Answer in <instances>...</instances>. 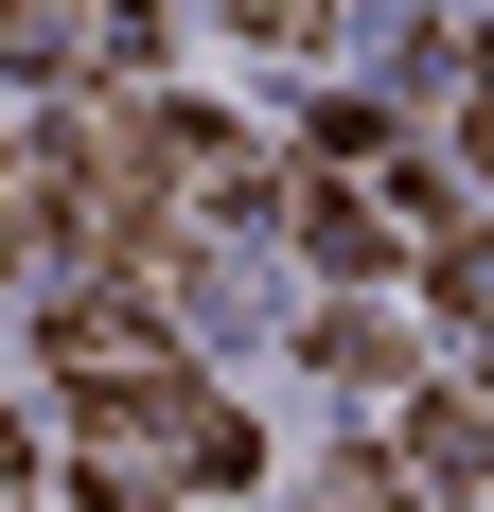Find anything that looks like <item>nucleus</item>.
Here are the masks:
<instances>
[{"mask_svg":"<svg viewBox=\"0 0 494 512\" xmlns=\"http://www.w3.org/2000/svg\"><path fill=\"white\" fill-rule=\"evenodd\" d=\"M212 477H247V424L212 407L195 371H159V389H89V495H106V512L212 495Z\"/></svg>","mask_w":494,"mask_h":512,"instance_id":"f257e3e1","label":"nucleus"},{"mask_svg":"<svg viewBox=\"0 0 494 512\" xmlns=\"http://www.w3.org/2000/svg\"><path fill=\"white\" fill-rule=\"evenodd\" d=\"M0 53H18V71H71V53H89V0H0Z\"/></svg>","mask_w":494,"mask_h":512,"instance_id":"39448f33","label":"nucleus"},{"mask_svg":"<svg viewBox=\"0 0 494 512\" xmlns=\"http://www.w3.org/2000/svg\"><path fill=\"white\" fill-rule=\"evenodd\" d=\"M318 371H336V389H389L406 336H389V318H318Z\"/></svg>","mask_w":494,"mask_h":512,"instance_id":"423d86ee","label":"nucleus"},{"mask_svg":"<svg viewBox=\"0 0 494 512\" xmlns=\"http://www.w3.org/2000/svg\"><path fill=\"white\" fill-rule=\"evenodd\" d=\"M0 477H18V424H0Z\"/></svg>","mask_w":494,"mask_h":512,"instance_id":"0eeeda50","label":"nucleus"},{"mask_svg":"<svg viewBox=\"0 0 494 512\" xmlns=\"http://www.w3.org/2000/svg\"><path fill=\"white\" fill-rule=\"evenodd\" d=\"M353 512H406V495H353Z\"/></svg>","mask_w":494,"mask_h":512,"instance_id":"6e6552de","label":"nucleus"},{"mask_svg":"<svg viewBox=\"0 0 494 512\" xmlns=\"http://www.w3.org/2000/svg\"><path fill=\"white\" fill-rule=\"evenodd\" d=\"M477 460H494L477 389H424V407H406V477H424V512H459V495H477Z\"/></svg>","mask_w":494,"mask_h":512,"instance_id":"7ed1b4c3","label":"nucleus"},{"mask_svg":"<svg viewBox=\"0 0 494 512\" xmlns=\"http://www.w3.org/2000/svg\"><path fill=\"white\" fill-rule=\"evenodd\" d=\"M53 371H71V389H159V371H195V354H177L159 318H124V301H71L53 318Z\"/></svg>","mask_w":494,"mask_h":512,"instance_id":"f03ea898","label":"nucleus"},{"mask_svg":"<svg viewBox=\"0 0 494 512\" xmlns=\"http://www.w3.org/2000/svg\"><path fill=\"white\" fill-rule=\"evenodd\" d=\"M300 230H318V265H389V195H336V177H318Z\"/></svg>","mask_w":494,"mask_h":512,"instance_id":"20e7f679","label":"nucleus"}]
</instances>
